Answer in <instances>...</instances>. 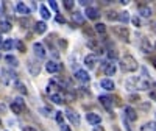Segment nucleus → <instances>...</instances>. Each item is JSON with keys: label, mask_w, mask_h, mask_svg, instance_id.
<instances>
[{"label": "nucleus", "mask_w": 156, "mask_h": 131, "mask_svg": "<svg viewBox=\"0 0 156 131\" xmlns=\"http://www.w3.org/2000/svg\"><path fill=\"white\" fill-rule=\"evenodd\" d=\"M126 86L129 89H134V90H147L150 87V81L147 78L145 69H144V76H140V78H129V80L126 81Z\"/></svg>", "instance_id": "f257e3e1"}, {"label": "nucleus", "mask_w": 156, "mask_h": 131, "mask_svg": "<svg viewBox=\"0 0 156 131\" xmlns=\"http://www.w3.org/2000/svg\"><path fill=\"white\" fill-rule=\"evenodd\" d=\"M120 67H122L123 72H136L139 69V62H137V59L133 55L126 53L122 58V61H120Z\"/></svg>", "instance_id": "f03ea898"}, {"label": "nucleus", "mask_w": 156, "mask_h": 131, "mask_svg": "<svg viewBox=\"0 0 156 131\" xmlns=\"http://www.w3.org/2000/svg\"><path fill=\"white\" fill-rule=\"evenodd\" d=\"M112 31H114V34H117L122 41H125V42H129V30H128V27L126 25H120V27H114L112 28Z\"/></svg>", "instance_id": "7ed1b4c3"}, {"label": "nucleus", "mask_w": 156, "mask_h": 131, "mask_svg": "<svg viewBox=\"0 0 156 131\" xmlns=\"http://www.w3.org/2000/svg\"><path fill=\"white\" fill-rule=\"evenodd\" d=\"M16 78H17V75L14 73V72H12V70H8V69H3L2 72H0V80H2V83L3 84H9L12 80H16Z\"/></svg>", "instance_id": "20e7f679"}, {"label": "nucleus", "mask_w": 156, "mask_h": 131, "mask_svg": "<svg viewBox=\"0 0 156 131\" xmlns=\"http://www.w3.org/2000/svg\"><path fill=\"white\" fill-rule=\"evenodd\" d=\"M87 47L92 50V51H95V55H100V53H103V51H105V48H103L101 44H100V39L90 37L89 41H87Z\"/></svg>", "instance_id": "39448f33"}, {"label": "nucleus", "mask_w": 156, "mask_h": 131, "mask_svg": "<svg viewBox=\"0 0 156 131\" xmlns=\"http://www.w3.org/2000/svg\"><path fill=\"white\" fill-rule=\"evenodd\" d=\"M27 69L33 76H37L39 73H41V64H39L36 59H28L27 61Z\"/></svg>", "instance_id": "423d86ee"}, {"label": "nucleus", "mask_w": 156, "mask_h": 131, "mask_svg": "<svg viewBox=\"0 0 156 131\" xmlns=\"http://www.w3.org/2000/svg\"><path fill=\"white\" fill-rule=\"evenodd\" d=\"M33 51H34V55L37 59H45L47 58V51L44 48V45L41 42H34L33 44Z\"/></svg>", "instance_id": "0eeeda50"}, {"label": "nucleus", "mask_w": 156, "mask_h": 131, "mask_svg": "<svg viewBox=\"0 0 156 131\" xmlns=\"http://www.w3.org/2000/svg\"><path fill=\"white\" fill-rule=\"evenodd\" d=\"M25 109V103L20 97H17L14 101L11 103V111L14 112V114H22V111Z\"/></svg>", "instance_id": "6e6552de"}, {"label": "nucleus", "mask_w": 156, "mask_h": 131, "mask_svg": "<svg viewBox=\"0 0 156 131\" xmlns=\"http://www.w3.org/2000/svg\"><path fill=\"white\" fill-rule=\"evenodd\" d=\"M103 66H101V69H103V72H105V75L106 76H112L114 73H115V70H117V67H115V64L114 62H101Z\"/></svg>", "instance_id": "1a4fd4ad"}, {"label": "nucleus", "mask_w": 156, "mask_h": 131, "mask_svg": "<svg viewBox=\"0 0 156 131\" xmlns=\"http://www.w3.org/2000/svg\"><path fill=\"white\" fill-rule=\"evenodd\" d=\"M123 115L126 117V120H131V122H136V120H137V112H136L134 108H131V106H125Z\"/></svg>", "instance_id": "9d476101"}, {"label": "nucleus", "mask_w": 156, "mask_h": 131, "mask_svg": "<svg viewBox=\"0 0 156 131\" xmlns=\"http://www.w3.org/2000/svg\"><path fill=\"white\" fill-rule=\"evenodd\" d=\"M98 101L103 104V108H105L106 111H112V98L111 97H108V95H100L98 97Z\"/></svg>", "instance_id": "9b49d317"}, {"label": "nucleus", "mask_w": 156, "mask_h": 131, "mask_svg": "<svg viewBox=\"0 0 156 131\" xmlns=\"http://www.w3.org/2000/svg\"><path fill=\"white\" fill-rule=\"evenodd\" d=\"M45 70L48 72V73H56V72H59L61 70V64H58L56 61H47V64H45Z\"/></svg>", "instance_id": "f8f14e48"}, {"label": "nucleus", "mask_w": 156, "mask_h": 131, "mask_svg": "<svg viewBox=\"0 0 156 131\" xmlns=\"http://www.w3.org/2000/svg\"><path fill=\"white\" fill-rule=\"evenodd\" d=\"M86 120H87L90 125L97 126V125L101 123V117H100L98 114H95V112H87V114H86Z\"/></svg>", "instance_id": "ddd939ff"}, {"label": "nucleus", "mask_w": 156, "mask_h": 131, "mask_svg": "<svg viewBox=\"0 0 156 131\" xmlns=\"http://www.w3.org/2000/svg\"><path fill=\"white\" fill-rule=\"evenodd\" d=\"M75 78L81 83H89L90 81V76L86 70H75Z\"/></svg>", "instance_id": "4468645a"}, {"label": "nucleus", "mask_w": 156, "mask_h": 131, "mask_svg": "<svg viewBox=\"0 0 156 131\" xmlns=\"http://www.w3.org/2000/svg\"><path fill=\"white\" fill-rule=\"evenodd\" d=\"M97 55L95 53H92V55H87L86 58H84V66L87 69H94L95 67V64H97Z\"/></svg>", "instance_id": "2eb2a0df"}, {"label": "nucleus", "mask_w": 156, "mask_h": 131, "mask_svg": "<svg viewBox=\"0 0 156 131\" xmlns=\"http://www.w3.org/2000/svg\"><path fill=\"white\" fill-rule=\"evenodd\" d=\"M84 16L87 17V19H98L100 17V11L97 9V8H94V6H89V8H86V12H84Z\"/></svg>", "instance_id": "dca6fc26"}, {"label": "nucleus", "mask_w": 156, "mask_h": 131, "mask_svg": "<svg viewBox=\"0 0 156 131\" xmlns=\"http://www.w3.org/2000/svg\"><path fill=\"white\" fill-rule=\"evenodd\" d=\"M66 117H67V119H69V120H70L73 125H76V126L80 125V115H78L75 111H72V109H67V111H66Z\"/></svg>", "instance_id": "f3484780"}, {"label": "nucleus", "mask_w": 156, "mask_h": 131, "mask_svg": "<svg viewBox=\"0 0 156 131\" xmlns=\"http://www.w3.org/2000/svg\"><path fill=\"white\" fill-rule=\"evenodd\" d=\"M11 22L8 20V19H5V17H2L0 19V33H8L9 30H11Z\"/></svg>", "instance_id": "a211bd4d"}, {"label": "nucleus", "mask_w": 156, "mask_h": 131, "mask_svg": "<svg viewBox=\"0 0 156 131\" xmlns=\"http://www.w3.org/2000/svg\"><path fill=\"white\" fill-rule=\"evenodd\" d=\"M140 50L144 51V53H150V51H151L150 39H147V37H142V39H140Z\"/></svg>", "instance_id": "6ab92c4d"}, {"label": "nucleus", "mask_w": 156, "mask_h": 131, "mask_svg": "<svg viewBox=\"0 0 156 131\" xmlns=\"http://www.w3.org/2000/svg\"><path fill=\"white\" fill-rule=\"evenodd\" d=\"M16 9H17V12H19V14H23V16H28L30 14V8L27 6V5H25L23 2H19L17 5H16Z\"/></svg>", "instance_id": "aec40b11"}, {"label": "nucleus", "mask_w": 156, "mask_h": 131, "mask_svg": "<svg viewBox=\"0 0 156 131\" xmlns=\"http://www.w3.org/2000/svg\"><path fill=\"white\" fill-rule=\"evenodd\" d=\"M34 31H36L37 34H44V33L47 31V25H45V22H44V20L36 22V23H34Z\"/></svg>", "instance_id": "412c9836"}, {"label": "nucleus", "mask_w": 156, "mask_h": 131, "mask_svg": "<svg viewBox=\"0 0 156 131\" xmlns=\"http://www.w3.org/2000/svg\"><path fill=\"white\" fill-rule=\"evenodd\" d=\"M100 86H101L103 89H106V90H112V89L115 87L114 81H112V80H109V78H103V80L100 81Z\"/></svg>", "instance_id": "4be33fe9"}, {"label": "nucleus", "mask_w": 156, "mask_h": 131, "mask_svg": "<svg viewBox=\"0 0 156 131\" xmlns=\"http://www.w3.org/2000/svg\"><path fill=\"white\" fill-rule=\"evenodd\" d=\"M72 19H73V22L78 23V25H84V16L81 14L80 11H73V12H72Z\"/></svg>", "instance_id": "5701e85b"}, {"label": "nucleus", "mask_w": 156, "mask_h": 131, "mask_svg": "<svg viewBox=\"0 0 156 131\" xmlns=\"http://www.w3.org/2000/svg\"><path fill=\"white\" fill-rule=\"evenodd\" d=\"M139 12H140V16H144V17H150L151 16V8L147 6V5H139Z\"/></svg>", "instance_id": "b1692460"}, {"label": "nucleus", "mask_w": 156, "mask_h": 131, "mask_svg": "<svg viewBox=\"0 0 156 131\" xmlns=\"http://www.w3.org/2000/svg\"><path fill=\"white\" fill-rule=\"evenodd\" d=\"M16 45V41H12V39H5V41H3V44H2V47H0V48H2V50H11L12 47H14Z\"/></svg>", "instance_id": "393cba45"}, {"label": "nucleus", "mask_w": 156, "mask_h": 131, "mask_svg": "<svg viewBox=\"0 0 156 131\" xmlns=\"http://www.w3.org/2000/svg\"><path fill=\"white\" fill-rule=\"evenodd\" d=\"M119 20H120L123 25H126L129 20H131V17H129V12H128V11H122V12H119Z\"/></svg>", "instance_id": "a878e982"}, {"label": "nucleus", "mask_w": 156, "mask_h": 131, "mask_svg": "<svg viewBox=\"0 0 156 131\" xmlns=\"http://www.w3.org/2000/svg\"><path fill=\"white\" fill-rule=\"evenodd\" d=\"M94 31L98 34H105L106 33V25L105 23H95L94 25Z\"/></svg>", "instance_id": "bb28decb"}, {"label": "nucleus", "mask_w": 156, "mask_h": 131, "mask_svg": "<svg viewBox=\"0 0 156 131\" xmlns=\"http://www.w3.org/2000/svg\"><path fill=\"white\" fill-rule=\"evenodd\" d=\"M5 59H6V62H8V64H11V66H12V67H17V66H19L17 58H16V56H12V55H6V56H5Z\"/></svg>", "instance_id": "cd10ccee"}, {"label": "nucleus", "mask_w": 156, "mask_h": 131, "mask_svg": "<svg viewBox=\"0 0 156 131\" xmlns=\"http://www.w3.org/2000/svg\"><path fill=\"white\" fill-rule=\"evenodd\" d=\"M50 100L53 101V103H56V104L64 103V98H62V95H61V94H50Z\"/></svg>", "instance_id": "c85d7f7f"}, {"label": "nucleus", "mask_w": 156, "mask_h": 131, "mask_svg": "<svg viewBox=\"0 0 156 131\" xmlns=\"http://www.w3.org/2000/svg\"><path fill=\"white\" fill-rule=\"evenodd\" d=\"M140 131H156V122H148L144 126H140Z\"/></svg>", "instance_id": "c756f323"}, {"label": "nucleus", "mask_w": 156, "mask_h": 131, "mask_svg": "<svg viewBox=\"0 0 156 131\" xmlns=\"http://www.w3.org/2000/svg\"><path fill=\"white\" fill-rule=\"evenodd\" d=\"M39 11H41L42 19H50V11L47 9V6H45V5H41V6H39Z\"/></svg>", "instance_id": "7c9ffc66"}, {"label": "nucleus", "mask_w": 156, "mask_h": 131, "mask_svg": "<svg viewBox=\"0 0 156 131\" xmlns=\"http://www.w3.org/2000/svg\"><path fill=\"white\" fill-rule=\"evenodd\" d=\"M16 89L20 94H27V86H25L23 83H20V81H16Z\"/></svg>", "instance_id": "2f4dec72"}, {"label": "nucleus", "mask_w": 156, "mask_h": 131, "mask_svg": "<svg viewBox=\"0 0 156 131\" xmlns=\"http://www.w3.org/2000/svg\"><path fill=\"white\" fill-rule=\"evenodd\" d=\"M55 119H56V122H58L59 125H62V123H64V114H62V111L55 112Z\"/></svg>", "instance_id": "473e14b6"}, {"label": "nucleus", "mask_w": 156, "mask_h": 131, "mask_svg": "<svg viewBox=\"0 0 156 131\" xmlns=\"http://www.w3.org/2000/svg\"><path fill=\"white\" fill-rule=\"evenodd\" d=\"M19 22H20V25H22V28H30L28 25L31 23V20H30L28 17H27V19H25V17H22V19H20Z\"/></svg>", "instance_id": "72a5a7b5"}, {"label": "nucleus", "mask_w": 156, "mask_h": 131, "mask_svg": "<svg viewBox=\"0 0 156 131\" xmlns=\"http://www.w3.org/2000/svg\"><path fill=\"white\" fill-rule=\"evenodd\" d=\"M16 47H17V50L20 51V53H25V44L20 41V39H17V41H16Z\"/></svg>", "instance_id": "f704fd0d"}, {"label": "nucleus", "mask_w": 156, "mask_h": 131, "mask_svg": "<svg viewBox=\"0 0 156 131\" xmlns=\"http://www.w3.org/2000/svg\"><path fill=\"white\" fill-rule=\"evenodd\" d=\"M106 16H108V19H109V20H114V19H119V12H115V11H109Z\"/></svg>", "instance_id": "c9c22d12"}, {"label": "nucleus", "mask_w": 156, "mask_h": 131, "mask_svg": "<svg viewBox=\"0 0 156 131\" xmlns=\"http://www.w3.org/2000/svg\"><path fill=\"white\" fill-rule=\"evenodd\" d=\"M108 58L111 59V62H112L114 59H117V51H115V50H108Z\"/></svg>", "instance_id": "e433bc0d"}, {"label": "nucleus", "mask_w": 156, "mask_h": 131, "mask_svg": "<svg viewBox=\"0 0 156 131\" xmlns=\"http://www.w3.org/2000/svg\"><path fill=\"white\" fill-rule=\"evenodd\" d=\"M75 5V2H72V0H64V8L66 9H72Z\"/></svg>", "instance_id": "4c0bfd02"}, {"label": "nucleus", "mask_w": 156, "mask_h": 131, "mask_svg": "<svg viewBox=\"0 0 156 131\" xmlns=\"http://www.w3.org/2000/svg\"><path fill=\"white\" fill-rule=\"evenodd\" d=\"M39 112H41L42 115H45V117H48L51 114V109H48V108H39Z\"/></svg>", "instance_id": "58836bf2"}, {"label": "nucleus", "mask_w": 156, "mask_h": 131, "mask_svg": "<svg viewBox=\"0 0 156 131\" xmlns=\"http://www.w3.org/2000/svg\"><path fill=\"white\" fill-rule=\"evenodd\" d=\"M48 5H50V8L53 9L55 12H58V3L55 2V0H50V2H48Z\"/></svg>", "instance_id": "ea45409f"}, {"label": "nucleus", "mask_w": 156, "mask_h": 131, "mask_svg": "<svg viewBox=\"0 0 156 131\" xmlns=\"http://www.w3.org/2000/svg\"><path fill=\"white\" fill-rule=\"evenodd\" d=\"M131 22H133V25H134V27H140V19L137 17V16H134V17H131Z\"/></svg>", "instance_id": "a19ab883"}, {"label": "nucleus", "mask_w": 156, "mask_h": 131, "mask_svg": "<svg viewBox=\"0 0 156 131\" xmlns=\"http://www.w3.org/2000/svg\"><path fill=\"white\" fill-rule=\"evenodd\" d=\"M129 101H133V103H139V101H140V97H139V95H129Z\"/></svg>", "instance_id": "79ce46f5"}, {"label": "nucleus", "mask_w": 156, "mask_h": 131, "mask_svg": "<svg viewBox=\"0 0 156 131\" xmlns=\"http://www.w3.org/2000/svg\"><path fill=\"white\" fill-rule=\"evenodd\" d=\"M56 22L58 23H66V19H64V16H61V14H56Z\"/></svg>", "instance_id": "37998d69"}, {"label": "nucleus", "mask_w": 156, "mask_h": 131, "mask_svg": "<svg viewBox=\"0 0 156 131\" xmlns=\"http://www.w3.org/2000/svg\"><path fill=\"white\" fill-rule=\"evenodd\" d=\"M84 33L89 34V36H92V34H94V30H92V28H89V27H86V28H84Z\"/></svg>", "instance_id": "c03bdc74"}, {"label": "nucleus", "mask_w": 156, "mask_h": 131, "mask_svg": "<svg viewBox=\"0 0 156 131\" xmlns=\"http://www.w3.org/2000/svg\"><path fill=\"white\" fill-rule=\"evenodd\" d=\"M150 98L156 101V90H154V89H151V90H150Z\"/></svg>", "instance_id": "a18cd8bd"}, {"label": "nucleus", "mask_w": 156, "mask_h": 131, "mask_svg": "<svg viewBox=\"0 0 156 131\" xmlns=\"http://www.w3.org/2000/svg\"><path fill=\"white\" fill-rule=\"evenodd\" d=\"M59 126H61V131H72L69 125H64V123H62V125H59Z\"/></svg>", "instance_id": "49530a36"}, {"label": "nucleus", "mask_w": 156, "mask_h": 131, "mask_svg": "<svg viewBox=\"0 0 156 131\" xmlns=\"http://www.w3.org/2000/svg\"><path fill=\"white\" fill-rule=\"evenodd\" d=\"M22 131H37V129H36L34 126H23Z\"/></svg>", "instance_id": "de8ad7c7"}, {"label": "nucleus", "mask_w": 156, "mask_h": 131, "mask_svg": "<svg viewBox=\"0 0 156 131\" xmlns=\"http://www.w3.org/2000/svg\"><path fill=\"white\" fill-rule=\"evenodd\" d=\"M89 3H90V2H87V0H80V5H83V6H86V8H89Z\"/></svg>", "instance_id": "09e8293b"}, {"label": "nucleus", "mask_w": 156, "mask_h": 131, "mask_svg": "<svg viewBox=\"0 0 156 131\" xmlns=\"http://www.w3.org/2000/svg\"><path fill=\"white\" fill-rule=\"evenodd\" d=\"M114 103L117 104V106H120V104H122V103H120V98H119V97H114Z\"/></svg>", "instance_id": "8fccbe9b"}, {"label": "nucleus", "mask_w": 156, "mask_h": 131, "mask_svg": "<svg viewBox=\"0 0 156 131\" xmlns=\"http://www.w3.org/2000/svg\"><path fill=\"white\" fill-rule=\"evenodd\" d=\"M94 131H105V128H103V126H94Z\"/></svg>", "instance_id": "3c124183"}, {"label": "nucleus", "mask_w": 156, "mask_h": 131, "mask_svg": "<svg viewBox=\"0 0 156 131\" xmlns=\"http://www.w3.org/2000/svg\"><path fill=\"white\" fill-rule=\"evenodd\" d=\"M2 14H3V6L0 5V16H2Z\"/></svg>", "instance_id": "603ef678"}, {"label": "nucleus", "mask_w": 156, "mask_h": 131, "mask_svg": "<svg viewBox=\"0 0 156 131\" xmlns=\"http://www.w3.org/2000/svg\"><path fill=\"white\" fill-rule=\"evenodd\" d=\"M2 44H3V41H2V33H0V47H2Z\"/></svg>", "instance_id": "864d4df0"}, {"label": "nucleus", "mask_w": 156, "mask_h": 131, "mask_svg": "<svg viewBox=\"0 0 156 131\" xmlns=\"http://www.w3.org/2000/svg\"><path fill=\"white\" fill-rule=\"evenodd\" d=\"M151 61H153V66H154V67H156V58H153Z\"/></svg>", "instance_id": "5fc2aeb1"}, {"label": "nucleus", "mask_w": 156, "mask_h": 131, "mask_svg": "<svg viewBox=\"0 0 156 131\" xmlns=\"http://www.w3.org/2000/svg\"><path fill=\"white\" fill-rule=\"evenodd\" d=\"M153 87H154V90H156V83H153Z\"/></svg>", "instance_id": "6e6d98bb"}, {"label": "nucleus", "mask_w": 156, "mask_h": 131, "mask_svg": "<svg viewBox=\"0 0 156 131\" xmlns=\"http://www.w3.org/2000/svg\"><path fill=\"white\" fill-rule=\"evenodd\" d=\"M154 30H156V23H154Z\"/></svg>", "instance_id": "4d7b16f0"}, {"label": "nucleus", "mask_w": 156, "mask_h": 131, "mask_svg": "<svg viewBox=\"0 0 156 131\" xmlns=\"http://www.w3.org/2000/svg\"><path fill=\"white\" fill-rule=\"evenodd\" d=\"M154 47H156V44H154Z\"/></svg>", "instance_id": "13d9d810"}]
</instances>
